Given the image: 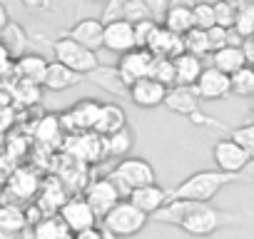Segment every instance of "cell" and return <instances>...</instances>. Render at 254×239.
Returning a JSON list of instances; mask_svg holds the SVG:
<instances>
[{"label":"cell","instance_id":"6da1fadb","mask_svg":"<svg viewBox=\"0 0 254 239\" xmlns=\"http://www.w3.org/2000/svg\"><path fill=\"white\" fill-rule=\"evenodd\" d=\"M237 182V175L222 172V170H202L190 175L185 182H180L170 194V199H194V202H209L214 199L227 184Z\"/></svg>","mask_w":254,"mask_h":239},{"label":"cell","instance_id":"7a4b0ae2","mask_svg":"<svg viewBox=\"0 0 254 239\" xmlns=\"http://www.w3.org/2000/svg\"><path fill=\"white\" fill-rule=\"evenodd\" d=\"M150 214L137 209L130 199H120L105 217H102V237L105 239H130L140 234L147 224Z\"/></svg>","mask_w":254,"mask_h":239},{"label":"cell","instance_id":"3957f363","mask_svg":"<svg viewBox=\"0 0 254 239\" xmlns=\"http://www.w3.org/2000/svg\"><path fill=\"white\" fill-rule=\"evenodd\" d=\"M237 219H239L237 214L214 209L209 202H194V199H190L187 212H185V217L180 219L177 227L185 229L192 237H209L217 229H222V227H227V224H232Z\"/></svg>","mask_w":254,"mask_h":239},{"label":"cell","instance_id":"277c9868","mask_svg":"<svg viewBox=\"0 0 254 239\" xmlns=\"http://www.w3.org/2000/svg\"><path fill=\"white\" fill-rule=\"evenodd\" d=\"M110 179L115 182L120 197L127 199V194H130L132 189L157 182V175H155V167H152L145 157H122V160L115 165Z\"/></svg>","mask_w":254,"mask_h":239},{"label":"cell","instance_id":"5b68a950","mask_svg":"<svg viewBox=\"0 0 254 239\" xmlns=\"http://www.w3.org/2000/svg\"><path fill=\"white\" fill-rule=\"evenodd\" d=\"M53 50H55V60L63 62V65H67L70 70H75L77 75H90V72L100 65L97 53H95V50H87L85 45H80V43L72 40L70 35L60 38V40L53 45Z\"/></svg>","mask_w":254,"mask_h":239},{"label":"cell","instance_id":"8992f818","mask_svg":"<svg viewBox=\"0 0 254 239\" xmlns=\"http://www.w3.org/2000/svg\"><path fill=\"white\" fill-rule=\"evenodd\" d=\"M58 217L65 222V227L77 234V232H85L90 227H97V214L92 212V207L85 202V197H67L60 209H58Z\"/></svg>","mask_w":254,"mask_h":239},{"label":"cell","instance_id":"52a82bcc","mask_svg":"<svg viewBox=\"0 0 254 239\" xmlns=\"http://www.w3.org/2000/svg\"><path fill=\"white\" fill-rule=\"evenodd\" d=\"M152 60H155V55L147 48H132V50L120 55V62H117L115 70H117V75L125 85H132L140 77H150Z\"/></svg>","mask_w":254,"mask_h":239},{"label":"cell","instance_id":"ba28073f","mask_svg":"<svg viewBox=\"0 0 254 239\" xmlns=\"http://www.w3.org/2000/svg\"><path fill=\"white\" fill-rule=\"evenodd\" d=\"M85 202L92 207V212L97 214V219H102L122 197L115 187V182L110 177H100V179H92L87 187H85Z\"/></svg>","mask_w":254,"mask_h":239},{"label":"cell","instance_id":"9c48e42d","mask_svg":"<svg viewBox=\"0 0 254 239\" xmlns=\"http://www.w3.org/2000/svg\"><path fill=\"white\" fill-rule=\"evenodd\" d=\"M194 90L199 95V100L214 102V100H224L227 95H232V85H229V75L217 70V67H204L194 82Z\"/></svg>","mask_w":254,"mask_h":239},{"label":"cell","instance_id":"30bf717a","mask_svg":"<svg viewBox=\"0 0 254 239\" xmlns=\"http://www.w3.org/2000/svg\"><path fill=\"white\" fill-rule=\"evenodd\" d=\"M212 157H214V165H217V170H222V172H229V175H239L247 165H249V155L232 140V137H227V140H219L214 147H212Z\"/></svg>","mask_w":254,"mask_h":239},{"label":"cell","instance_id":"8fae6325","mask_svg":"<svg viewBox=\"0 0 254 239\" xmlns=\"http://www.w3.org/2000/svg\"><path fill=\"white\" fill-rule=\"evenodd\" d=\"M102 48L115 53V55H122L127 50L135 48V30H132V23L130 20H112V23H105V33H102Z\"/></svg>","mask_w":254,"mask_h":239},{"label":"cell","instance_id":"7c38bea8","mask_svg":"<svg viewBox=\"0 0 254 239\" xmlns=\"http://www.w3.org/2000/svg\"><path fill=\"white\" fill-rule=\"evenodd\" d=\"M127 95L130 100L137 105V107H160L165 102V95H167V87L162 82H157L155 77H140L135 80L132 85H127Z\"/></svg>","mask_w":254,"mask_h":239},{"label":"cell","instance_id":"4fadbf2b","mask_svg":"<svg viewBox=\"0 0 254 239\" xmlns=\"http://www.w3.org/2000/svg\"><path fill=\"white\" fill-rule=\"evenodd\" d=\"M199 95L194 90V85H172L167 87V95H165V107L177 112V115H185V117H192L194 112H199Z\"/></svg>","mask_w":254,"mask_h":239},{"label":"cell","instance_id":"5bb4252c","mask_svg":"<svg viewBox=\"0 0 254 239\" xmlns=\"http://www.w3.org/2000/svg\"><path fill=\"white\" fill-rule=\"evenodd\" d=\"M197 0H170L167 8H165V15H162V25L177 35H185L192 25V5Z\"/></svg>","mask_w":254,"mask_h":239},{"label":"cell","instance_id":"9a60e30c","mask_svg":"<svg viewBox=\"0 0 254 239\" xmlns=\"http://www.w3.org/2000/svg\"><path fill=\"white\" fill-rule=\"evenodd\" d=\"M155 58H177L180 53H185V43H182V35L167 30L165 25H157L152 38L147 40L145 45Z\"/></svg>","mask_w":254,"mask_h":239},{"label":"cell","instance_id":"2e32d148","mask_svg":"<svg viewBox=\"0 0 254 239\" xmlns=\"http://www.w3.org/2000/svg\"><path fill=\"white\" fill-rule=\"evenodd\" d=\"M102 33H105V23L100 18H82L70 28V38L77 40L80 45H85L87 50H102Z\"/></svg>","mask_w":254,"mask_h":239},{"label":"cell","instance_id":"e0dca14e","mask_svg":"<svg viewBox=\"0 0 254 239\" xmlns=\"http://www.w3.org/2000/svg\"><path fill=\"white\" fill-rule=\"evenodd\" d=\"M20 234H28L30 239H72V232L65 227V222L55 214H45L35 224L25 227Z\"/></svg>","mask_w":254,"mask_h":239},{"label":"cell","instance_id":"ac0fdd59","mask_svg":"<svg viewBox=\"0 0 254 239\" xmlns=\"http://www.w3.org/2000/svg\"><path fill=\"white\" fill-rule=\"evenodd\" d=\"M127 199H130L137 209H142L145 214L152 217V214L170 199V194H167V189H162L157 182H152V184H145V187L132 189L130 194H127Z\"/></svg>","mask_w":254,"mask_h":239},{"label":"cell","instance_id":"d6986e66","mask_svg":"<svg viewBox=\"0 0 254 239\" xmlns=\"http://www.w3.org/2000/svg\"><path fill=\"white\" fill-rule=\"evenodd\" d=\"M82 75H77L75 70H70L67 65L53 60L48 62V70H45V77H43V85L50 90V92H63V90H70L80 82Z\"/></svg>","mask_w":254,"mask_h":239},{"label":"cell","instance_id":"ffe728a7","mask_svg":"<svg viewBox=\"0 0 254 239\" xmlns=\"http://www.w3.org/2000/svg\"><path fill=\"white\" fill-rule=\"evenodd\" d=\"M127 127V115L120 105L115 102H107V105H100V112H97V120H95V127L92 132L97 135H110V132H117Z\"/></svg>","mask_w":254,"mask_h":239},{"label":"cell","instance_id":"44dd1931","mask_svg":"<svg viewBox=\"0 0 254 239\" xmlns=\"http://www.w3.org/2000/svg\"><path fill=\"white\" fill-rule=\"evenodd\" d=\"M175 60V85H194L199 72L204 70L202 58L192 55V53H180Z\"/></svg>","mask_w":254,"mask_h":239},{"label":"cell","instance_id":"7402d4cb","mask_svg":"<svg viewBox=\"0 0 254 239\" xmlns=\"http://www.w3.org/2000/svg\"><path fill=\"white\" fill-rule=\"evenodd\" d=\"M132 145H135V140H132V130L130 127H122V130H117V132H110V135H102V152H105V157H117V160H122V157H127V152L132 150Z\"/></svg>","mask_w":254,"mask_h":239},{"label":"cell","instance_id":"603a6c76","mask_svg":"<svg viewBox=\"0 0 254 239\" xmlns=\"http://www.w3.org/2000/svg\"><path fill=\"white\" fill-rule=\"evenodd\" d=\"M45 70H48V60L43 55H20V58H15V72L30 85H43Z\"/></svg>","mask_w":254,"mask_h":239},{"label":"cell","instance_id":"cb8c5ba5","mask_svg":"<svg viewBox=\"0 0 254 239\" xmlns=\"http://www.w3.org/2000/svg\"><path fill=\"white\" fill-rule=\"evenodd\" d=\"M244 65H247V58L242 53V45L239 48L237 45H224V48H219V50L212 53V67H217V70H222L227 75L237 72Z\"/></svg>","mask_w":254,"mask_h":239},{"label":"cell","instance_id":"d4e9b609","mask_svg":"<svg viewBox=\"0 0 254 239\" xmlns=\"http://www.w3.org/2000/svg\"><path fill=\"white\" fill-rule=\"evenodd\" d=\"M97 112H100V102H95L92 97H85L77 105H72L67 115L75 120L72 127H77V130H92L95 127V120H97Z\"/></svg>","mask_w":254,"mask_h":239},{"label":"cell","instance_id":"484cf974","mask_svg":"<svg viewBox=\"0 0 254 239\" xmlns=\"http://www.w3.org/2000/svg\"><path fill=\"white\" fill-rule=\"evenodd\" d=\"M65 187L60 179H50L40 187V197H38V207L45 212V214H55L60 209V204L65 202Z\"/></svg>","mask_w":254,"mask_h":239},{"label":"cell","instance_id":"4316f807","mask_svg":"<svg viewBox=\"0 0 254 239\" xmlns=\"http://www.w3.org/2000/svg\"><path fill=\"white\" fill-rule=\"evenodd\" d=\"M0 43L5 45V50L10 53L13 60L20 58V55H25V50H28V35H25V30H23L18 23H13V20H8V25L3 28V33H0Z\"/></svg>","mask_w":254,"mask_h":239},{"label":"cell","instance_id":"83f0119b","mask_svg":"<svg viewBox=\"0 0 254 239\" xmlns=\"http://www.w3.org/2000/svg\"><path fill=\"white\" fill-rule=\"evenodd\" d=\"M0 227L13 232V234H20L28 227L25 212L18 204H13V202H3V204H0Z\"/></svg>","mask_w":254,"mask_h":239},{"label":"cell","instance_id":"f1b7e54d","mask_svg":"<svg viewBox=\"0 0 254 239\" xmlns=\"http://www.w3.org/2000/svg\"><path fill=\"white\" fill-rule=\"evenodd\" d=\"M229 85H232V92L234 95H239V97H254V67L252 65H244L237 72H232L229 75Z\"/></svg>","mask_w":254,"mask_h":239},{"label":"cell","instance_id":"f546056e","mask_svg":"<svg viewBox=\"0 0 254 239\" xmlns=\"http://www.w3.org/2000/svg\"><path fill=\"white\" fill-rule=\"evenodd\" d=\"M182 43H185V53H192L197 58H204L209 55V40H207V30H199V28H190L185 35H182Z\"/></svg>","mask_w":254,"mask_h":239},{"label":"cell","instance_id":"4dcf8cb0","mask_svg":"<svg viewBox=\"0 0 254 239\" xmlns=\"http://www.w3.org/2000/svg\"><path fill=\"white\" fill-rule=\"evenodd\" d=\"M10 189H13V194H15L18 199H30V197L40 189V182L35 179V175L20 170L18 175H13V179H10Z\"/></svg>","mask_w":254,"mask_h":239},{"label":"cell","instance_id":"1f68e13d","mask_svg":"<svg viewBox=\"0 0 254 239\" xmlns=\"http://www.w3.org/2000/svg\"><path fill=\"white\" fill-rule=\"evenodd\" d=\"M150 77H155L165 87H172L175 85V60L172 58H155L152 67H150Z\"/></svg>","mask_w":254,"mask_h":239},{"label":"cell","instance_id":"d6a6232c","mask_svg":"<svg viewBox=\"0 0 254 239\" xmlns=\"http://www.w3.org/2000/svg\"><path fill=\"white\" fill-rule=\"evenodd\" d=\"M147 18H155V15L145 0H122V20L137 23V20H147Z\"/></svg>","mask_w":254,"mask_h":239},{"label":"cell","instance_id":"836d02e7","mask_svg":"<svg viewBox=\"0 0 254 239\" xmlns=\"http://www.w3.org/2000/svg\"><path fill=\"white\" fill-rule=\"evenodd\" d=\"M234 30L242 38H252L254 35V3L237 8V18H234Z\"/></svg>","mask_w":254,"mask_h":239},{"label":"cell","instance_id":"e575fe53","mask_svg":"<svg viewBox=\"0 0 254 239\" xmlns=\"http://www.w3.org/2000/svg\"><path fill=\"white\" fill-rule=\"evenodd\" d=\"M192 25L199 30H209L214 25V5L212 3H194L192 5Z\"/></svg>","mask_w":254,"mask_h":239},{"label":"cell","instance_id":"d590c367","mask_svg":"<svg viewBox=\"0 0 254 239\" xmlns=\"http://www.w3.org/2000/svg\"><path fill=\"white\" fill-rule=\"evenodd\" d=\"M252 160H254V122H249V125H242V127H237V130H232V135H229Z\"/></svg>","mask_w":254,"mask_h":239},{"label":"cell","instance_id":"8d00e7d4","mask_svg":"<svg viewBox=\"0 0 254 239\" xmlns=\"http://www.w3.org/2000/svg\"><path fill=\"white\" fill-rule=\"evenodd\" d=\"M214 5V25H219V28H234V18H237V8L234 5H229V3H224V0H217V3H212Z\"/></svg>","mask_w":254,"mask_h":239},{"label":"cell","instance_id":"74e56055","mask_svg":"<svg viewBox=\"0 0 254 239\" xmlns=\"http://www.w3.org/2000/svg\"><path fill=\"white\" fill-rule=\"evenodd\" d=\"M157 25H160V23H157L155 18H147V20H137V23H132V30H135V48H145L147 40L152 38V33H155Z\"/></svg>","mask_w":254,"mask_h":239},{"label":"cell","instance_id":"f35d334b","mask_svg":"<svg viewBox=\"0 0 254 239\" xmlns=\"http://www.w3.org/2000/svg\"><path fill=\"white\" fill-rule=\"evenodd\" d=\"M207 40H209V50H219L227 45V28H219V25H212L207 30Z\"/></svg>","mask_w":254,"mask_h":239},{"label":"cell","instance_id":"ab89813d","mask_svg":"<svg viewBox=\"0 0 254 239\" xmlns=\"http://www.w3.org/2000/svg\"><path fill=\"white\" fill-rule=\"evenodd\" d=\"M122 18V0H107L105 3V13H102V23H112Z\"/></svg>","mask_w":254,"mask_h":239},{"label":"cell","instance_id":"60d3db41","mask_svg":"<svg viewBox=\"0 0 254 239\" xmlns=\"http://www.w3.org/2000/svg\"><path fill=\"white\" fill-rule=\"evenodd\" d=\"M20 3H23V8L30 10V13H43V10H48V8L53 5V0H20Z\"/></svg>","mask_w":254,"mask_h":239},{"label":"cell","instance_id":"b9f144b4","mask_svg":"<svg viewBox=\"0 0 254 239\" xmlns=\"http://www.w3.org/2000/svg\"><path fill=\"white\" fill-rule=\"evenodd\" d=\"M242 53H244V58H247V65H254V38H244Z\"/></svg>","mask_w":254,"mask_h":239},{"label":"cell","instance_id":"7bdbcfd3","mask_svg":"<svg viewBox=\"0 0 254 239\" xmlns=\"http://www.w3.org/2000/svg\"><path fill=\"white\" fill-rule=\"evenodd\" d=\"M72 239H105V237H102V232H100L97 227H90V229H85V232L72 234Z\"/></svg>","mask_w":254,"mask_h":239},{"label":"cell","instance_id":"ee69618b","mask_svg":"<svg viewBox=\"0 0 254 239\" xmlns=\"http://www.w3.org/2000/svg\"><path fill=\"white\" fill-rule=\"evenodd\" d=\"M237 182H254V160H249V165L237 175Z\"/></svg>","mask_w":254,"mask_h":239},{"label":"cell","instance_id":"f6af8a7d","mask_svg":"<svg viewBox=\"0 0 254 239\" xmlns=\"http://www.w3.org/2000/svg\"><path fill=\"white\" fill-rule=\"evenodd\" d=\"M10 60H13V58H10V53L5 50V45H3V43H0V72L10 67Z\"/></svg>","mask_w":254,"mask_h":239},{"label":"cell","instance_id":"bcb514c9","mask_svg":"<svg viewBox=\"0 0 254 239\" xmlns=\"http://www.w3.org/2000/svg\"><path fill=\"white\" fill-rule=\"evenodd\" d=\"M8 20H10V15H8V8L0 3V33H3V28L8 25Z\"/></svg>","mask_w":254,"mask_h":239},{"label":"cell","instance_id":"7dc6e473","mask_svg":"<svg viewBox=\"0 0 254 239\" xmlns=\"http://www.w3.org/2000/svg\"><path fill=\"white\" fill-rule=\"evenodd\" d=\"M224 3H229V5H234V8H242V5H249V3H254V0H224Z\"/></svg>","mask_w":254,"mask_h":239},{"label":"cell","instance_id":"c3c4849f","mask_svg":"<svg viewBox=\"0 0 254 239\" xmlns=\"http://www.w3.org/2000/svg\"><path fill=\"white\" fill-rule=\"evenodd\" d=\"M18 234H13V232H8V229H3L0 227V239H15Z\"/></svg>","mask_w":254,"mask_h":239},{"label":"cell","instance_id":"681fc988","mask_svg":"<svg viewBox=\"0 0 254 239\" xmlns=\"http://www.w3.org/2000/svg\"><path fill=\"white\" fill-rule=\"evenodd\" d=\"M87 3H107V0H87Z\"/></svg>","mask_w":254,"mask_h":239},{"label":"cell","instance_id":"f907efd6","mask_svg":"<svg viewBox=\"0 0 254 239\" xmlns=\"http://www.w3.org/2000/svg\"><path fill=\"white\" fill-rule=\"evenodd\" d=\"M252 67H254V65H252Z\"/></svg>","mask_w":254,"mask_h":239},{"label":"cell","instance_id":"816d5d0a","mask_svg":"<svg viewBox=\"0 0 254 239\" xmlns=\"http://www.w3.org/2000/svg\"><path fill=\"white\" fill-rule=\"evenodd\" d=\"M252 38H254V35H252Z\"/></svg>","mask_w":254,"mask_h":239}]
</instances>
